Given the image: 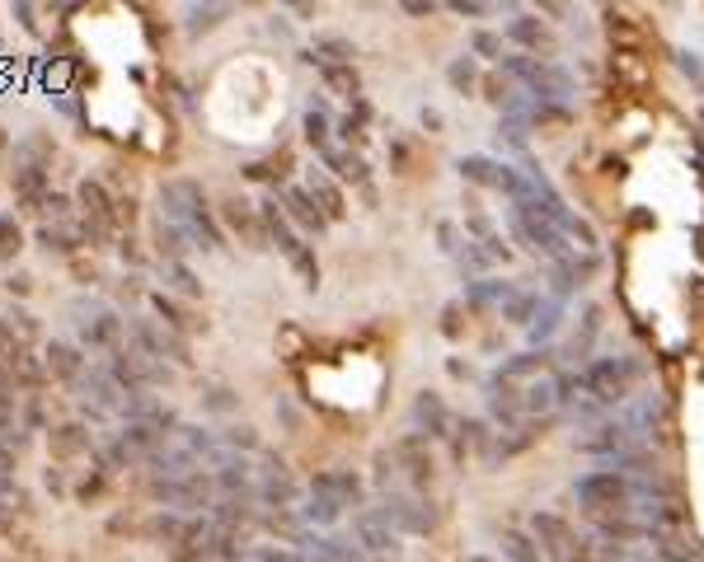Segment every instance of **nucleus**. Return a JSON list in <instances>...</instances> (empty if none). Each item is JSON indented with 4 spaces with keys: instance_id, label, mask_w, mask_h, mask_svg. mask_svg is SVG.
Returning a JSON list of instances; mask_svg holds the SVG:
<instances>
[{
    "instance_id": "nucleus-1",
    "label": "nucleus",
    "mask_w": 704,
    "mask_h": 562,
    "mask_svg": "<svg viewBox=\"0 0 704 562\" xmlns=\"http://www.w3.org/2000/svg\"><path fill=\"white\" fill-rule=\"evenodd\" d=\"M582 375H587V398H592V404L620 408L634 398V385L649 375V366H643V356L620 352V356H592L582 366Z\"/></svg>"
},
{
    "instance_id": "nucleus-2",
    "label": "nucleus",
    "mask_w": 704,
    "mask_h": 562,
    "mask_svg": "<svg viewBox=\"0 0 704 562\" xmlns=\"http://www.w3.org/2000/svg\"><path fill=\"white\" fill-rule=\"evenodd\" d=\"M630 492H634V478H624L620 469H587L573 478V497L582 511L592 516H630Z\"/></svg>"
},
{
    "instance_id": "nucleus-3",
    "label": "nucleus",
    "mask_w": 704,
    "mask_h": 562,
    "mask_svg": "<svg viewBox=\"0 0 704 562\" xmlns=\"http://www.w3.org/2000/svg\"><path fill=\"white\" fill-rule=\"evenodd\" d=\"M259 220H263V235L272 239V244H278V253L287 258L291 268H297L301 287H306V291H315V287H320V263H315V253H310V249L301 244V235L291 230V220H287V211H282L278 197H268V202H259Z\"/></svg>"
},
{
    "instance_id": "nucleus-4",
    "label": "nucleus",
    "mask_w": 704,
    "mask_h": 562,
    "mask_svg": "<svg viewBox=\"0 0 704 562\" xmlns=\"http://www.w3.org/2000/svg\"><path fill=\"white\" fill-rule=\"evenodd\" d=\"M540 544L545 562H597V549H592V539L578 534L569 520L555 516V511H536L531 516V530H526Z\"/></svg>"
},
{
    "instance_id": "nucleus-5",
    "label": "nucleus",
    "mask_w": 704,
    "mask_h": 562,
    "mask_svg": "<svg viewBox=\"0 0 704 562\" xmlns=\"http://www.w3.org/2000/svg\"><path fill=\"white\" fill-rule=\"evenodd\" d=\"M507 230H513V239H517L526 253L545 258V263H559V258L578 253L569 239H563V235L550 226V220L536 216V211H526V207H507Z\"/></svg>"
},
{
    "instance_id": "nucleus-6",
    "label": "nucleus",
    "mask_w": 704,
    "mask_h": 562,
    "mask_svg": "<svg viewBox=\"0 0 704 562\" xmlns=\"http://www.w3.org/2000/svg\"><path fill=\"white\" fill-rule=\"evenodd\" d=\"M573 450L601 459V465H620L624 455L639 450V440H634V431L624 427L620 417H597V422H587V427L573 436Z\"/></svg>"
},
{
    "instance_id": "nucleus-7",
    "label": "nucleus",
    "mask_w": 704,
    "mask_h": 562,
    "mask_svg": "<svg viewBox=\"0 0 704 562\" xmlns=\"http://www.w3.org/2000/svg\"><path fill=\"white\" fill-rule=\"evenodd\" d=\"M376 511H381L400 534H433V530H437V507H433V501H427L423 492L390 488V492H381Z\"/></svg>"
},
{
    "instance_id": "nucleus-8",
    "label": "nucleus",
    "mask_w": 704,
    "mask_h": 562,
    "mask_svg": "<svg viewBox=\"0 0 704 562\" xmlns=\"http://www.w3.org/2000/svg\"><path fill=\"white\" fill-rule=\"evenodd\" d=\"M385 455L395 459L400 483H404L408 492H423L427 483H433L437 465H433V440H427V436H418V431H404L400 440H390V450H385Z\"/></svg>"
},
{
    "instance_id": "nucleus-9",
    "label": "nucleus",
    "mask_w": 704,
    "mask_h": 562,
    "mask_svg": "<svg viewBox=\"0 0 704 562\" xmlns=\"http://www.w3.org/2000/svg\"><path fill=\"white\" fill-rule=\"evenodd\" d=\"M108 371H113V379H117V385H123L127 394L151 389V385H165V379L174 375V371H169V361H155V356H146V352H136L132 343L113 352Z\"/></svg>"
},
{
    "instance_id": "nucleus-10",
    "label": "nucleus",
    "mask_w": 704,
    "mask_h": 562,
    "mask_svg": "<svg viewBox=\"0 0 704 562\" xmlns=\"http://www.w3.org/2000/svg\"><path fill=\"white\" fill-rule=\"evenodd\" d=\"M253 501L278 507V511H291L301 501L297 478H291V469L282 465L278 455H263V469H253Z\"/></svg>"
},
{
    "instance_id": "nucleus-11",
    "label": "nucleus",
    "mask_w": 704,
    "mask_h": 562,
    "mask_svg": "<svg viewBox=\"0 0 704 562\" xmlns=\"http://www.w3.org/2000/svg\"><path fill=\"white\" fill-rule=\"evenodd\" d=\"M151 497L161 501V507H174V511H203L207 497H211V478L203 469L188 473V478H155Z\"/></svg>"
},
{
    "instance_id": "nucleus-12",
    "label": "nucleus",
    "mask_w": 704,
    "mask_h": 562,
    "mask_svg": "<svg viewBox=\"0 0 704 562\" xmlns=\"http://www.w3.org/2000/svg\"><path fill=\"white\" fill-rule=\"evenodd\" d=\"M400 530L376 511V507H358L352 511V544L362 553H400Z\"/></svg>"
},
{
    "instance_id": "nucleus-13",
    "label": "nucleus",
    "mask_w": 704,
    "mask_h": 562,
    "mask_svg": "<svg viewBox=\"0 0 704 562\" xmlns=\"http://www.w3.org/2000/svg\"><path fill=\"white\" fill-rule=\"evenodd\" d=\"M127 343L136 352L155 356V361H188L184 337H174L165 324H151V319H132V324H127Z\"/></svg>"
},
{
    "instance_id": "nucleus-14",
    "label": "nucleus",
    "mask_w": 704,
    "mask_h": 562,
    "mask_svg": "<svg viewBox=\"0 0 704 562\" xmlns=\"http://www.w3.org/2000/svg\"><path fill=\"white\" fill-rule=\"evenodd\" d=\"M75 389H81L85 408H94V413H123V404H127V389L117 385L108 366H85Z\"/></svg>"
},
{
    "instance_id": "nucleus-15",
    "label": "nucleus",
    "mask_w": 704,
    "mask_h": 562,
    "mask_svg": "<svg viewBox=\"0 0 704 562\" xmlns=\"http://www.w3.org/2000/svg\"><path fill=\"white\" fill-rule=\"evenodd\" d=\"M597 272H601V258H597V253H569V258H559V263H550V295L569 300V295L582 291Z\"/></svg>"
},
{
    "instance_id": "nucleus-16",
    "label": "nucleus",
    "mask_w": 704,
    "mask_h": 562,
    "mask_svg": "<svg viewBox=\"0 0 704 562\" xmlns=\"http://www.w3.org/2000/svg\"><path fill=\"white\" fill-rule=\"evenodd\" d=\"M408 422H414V431H418V436H427V440L452 436V408H446V398H442L437 389L414 394V408H408Z\"/></svg>"
},
{
    "instance_id": "nucleus-17",
    "label": "nucleus",
    "mask_w": 704,
    "mask_h": 562,
    "mask_svg": "<svg viewBox=\"0 0 704 562\" xmlns=\"http://www.w3.org/2000/svg\"><path fill=\"white\" fill-rule=\"evenodd\" d=\"M503 38L507 43H517L526 56H550L555 52V38H550V29H545V19L540 14H526V10H517L513 19H507V29H503Z\"/></svg>"
},
{
    "instance_id": "nucleus-18",
    "label": "nucleus",
    "mask_w": 704,
    "mask_h": 562,
    "mask_svg": "<svg viewBox=\"0 0 704 562\" xmlns=\"http://www.w3.org/2000/svg\"><path fill=\"white\" fill-rule=\"evenodd\" d=\"M555 371V356L550 352H536V347H526V352H517V356H507L503 366L488 375L494 385H526V379H540V375H550Z\"/></svg>"
},
{
    "instance_id": "nucleus-19",
    "label": "nucleus",
    "mask_w": 704,
    "mask_h": 562,
    "mask_svg": "<svg viewBox=\"0 0 704 562\" xmlns=\"http://www.w3.org/2000/svg\"><path fill=\"white\" fill-rule=\"evenodd\" d=\"M597 333H601V305H592V300H587L582 314H578V324H573V333H569V343H563V352H559L563 361H569V371H578V366H587V361H592Z\"/></svg>"
},
{
    "instance_id": "nucleus-20",
    "label": "nucleus",
    "mask_w": 704,
    "mask_h": 562,
    "mask_svg": "<svg viewBox=\"0 0 704 562\" xmlns=\"http://www.w3.org/2000/svg\"><path fill=\"white\" fill-rule=\"evenodd\" d=\"M563 314H569V300H559V295H540V310H536V319L526 324V343H531L536 352H545L559 337V329H563Z\"/></svg>"
},
{
    "instance_id": "nucleus-21",
    "label": "nucleus",
    "mask_w": 704,
    "mask_h": 562,
    "mask_svg": "<svg viewBox=\"0 0 704 562\" xmlns=\"http://www.w3.org/2000/svg\"><path fill=\"white\" fill-rule=\"evenodd\" d=\"M310 492H324V497H334L339 507H362V497H366V483L352 469H324L310 478Z\"/></svg>"
},
{
    "instance_id": "nucleus-22",
    "label": "nucleus",
    "mask_w": 704,
    "mask_h": 562,
    "mask_svg": "<svg viewBox=\"0 0 704 562\" xmlns=\"http://www.w3.org/2000/svg\"><path fill=\"white\" fill-rule=\"evenodd\" d=\"M278 202H282V211H287V220H291V226H301L306 235H320V230H329V216L315 207V197L306 192V184H291V188L278 197Z\"/></svg>"
},
{
    "instance_id": "nucleus-23",
    "label": "nucleus",
    "mask_w": 704,
    "mask_h": 562,
    "mask_svg": "<svg viewBox=\"0 0 704 562\" xmlns=\"http://www.w3.org/2000/svg\"><path fill=\"white\" fill-rule=\"evenodd\" d=\"M352 56H358V43H352V38H343V33H315V43L301 52V62L324 71V66H352Z\"/></svg>"
},
{
    "instance_id": "nucleus-24",
    "label": "nucleus",
    "mask_w": 704,
    "mask_h": 562,
    "mask_svg": "<svg viewBox=\"0 0 704 562\" xmlns=\"http://www.w3.org/2000/svg\"><path fill=\"white\" fill-rule=\"evenodd\" d=\"M123 329H127V324H123V319H117L113 310L85 319V324H75V333H81L85 347H113V352H117V343H123Z\"/></svg>"
},
{
    "instance_id": "nucleus-25",
    "label": "nucleus",
    "mask_w": 704,
    "mask_h": 562,
    "mask_svg": "<svg viewBox=\"0 0 704 562\" xmlns=\"http://www.w3.org/2000/svg\"><path fill=\"white\" fill-rule=\"evenodd\" d=\"M649 553H653V562H695L700 558L695 539L676 534V530H653L649 534Z\"/></svg>"
},
{
    "instance_id": "nucleus-26",
    "label": "nucleus",
    "mask_w": 704,
    "mask_h": 562,
    "mask_svg": "<svg viewBox=\"0 0 704 562\" xmlns=\"http://www.w3.org/2000/svg\"><path fill=\"white\" fill-rule=\"evenodd\" d=\"M513 291L517 287H513V281H503V277H479V281H469V287H465V305L469 310H503Z\"/></svg>"
},
{
    "instance_id": "nucleus-27",
    "label": "nucleus",
    "mask_w": 704,
    "mask_h": 562,
    "mask_svg": "<svg viewBox=\"0 0 704 562\" xmlns=\"http://www.w3.org/2000/svg\"><path fill=\"white\" fill-rule=\"evenodd\" d=\"M297 520L306 530H329V525H339V520H343V507L334 497H324V492H306V501L297 507Z\"/></svg>"
},
{
    "instance_id": "nucleus-28",
    "label": "nucleus",
    "mask_w": 704,
    "mask_h": 562,
    "mask_svg": "<svg viewBox=\"0 0 704 562\" xmlns=\"http://www.w3.org/2000/svg\"><path fill=\"white\" fill-rule=\"evenodd\" d=\"M559 408V394H555V371L550 375H540V379H526L521 385V413L526 417H545V413H555Z\"/></svg>"
},
{
    "instance_id": "nucleus-29",
    "label": "nucleus",
    "mask_w": 704,
    "mask_h": 562,
    "mask_svg": "<svg viewBox=\"0 0 704 562\" xmlns=\"http://www.w3.org/2000/svg\"><path fill=\"white\" fill-rule=\"evenodd\" d=\"M334 123H329V113H324V98L320 94H310V104H306V113H301V132H306V140L315 146L320 155L334 146V132H329Z\"/></svg>"
},
{
    "instance_id": "nucleus-30",
    "label": "nucleus",
    "mask_w": 704,
    "mask_h": 562,
    "mask_svg": "<svg viewBox=\"0 0 704 562\" xmlns=\"http://www.w3.org/2000/svg\"><path fill=\"white\" fill-rule=\"evenodd\" d=\"M456 169H460L465 184H475V188H494V192H498L503 159H494V155H460V159H456Z\"/></svg>"
},
{
    "instance_id": "nucleus-31",
    "label": "nucleus",
    "mask_w": 704,
    "mask_h": 562,
    "mask_svg": "<svg viewBox=\"0 0 704 562\" xmlns=\"http://www.w3.org/2000/svg\"><path fill=\"white\" fill-rule=\"evenodd\" d=\"M306 192L315 197V207L329 216V220H339L348 207H343V192H339V184L329 174H320V169H310V178H306Z\"/></svg>"
},
{
    "instance_id": "nucleus-32",
    "label": "nucleus",
    "mask_w": 704,
    "mask_h": 562,
    "mask_svg": "<svg viewBox=\"0 0 704 562\" xmlns=\"http://www.w3.org/2000/svg\"><path fill=\"white\" fill-rule=\"evenodd\" d=\"M452 446H456V459H465V455H484L488 459V422L484 417H465L460 427L452 431Z\"/></svg>"
},
{
    "instance_id": "nucleus-33",
    "label": "nucleus",
    "mask_w": 704,
    "mask_h": 562,
    "mask_svg": "<svg viewBox=\"0 0 704 562\" xmlns=\"http://www.w3.org/2000/svg\"><path fill=\"white\" fill-rule=\"evenodd\" d=\"M155 249H161V263H184L193 239H188V230L169 226V220H155Z\"/></svg>"
},
{
    "instance_id": "nucleus-34",
    "label": "nucleus",
    "mask_w": 704,
    "mask_h": 562,
    "mask_svg": "<svg viewBox=\"0 0 704 562\" xmlns=\"http://www.w3.org/2000/svg\"><path fill=\"white\" fill-rule=\"evenodd\" d=\"M324 169H334V178H343V184H366V159L358 150H348V146H329Z\"/></svg>"
},
{
    "instance_id": "nucleus-35",
    "label": "nucleus",
    "mask_w": 704,
    "mask_h": 562,
    "mask_svg": "<svg viewBox=\"0 0 704 562\" xmlns=\"http://www.w3.org/2000/svg\"><path fill=\"white\" fill-rule=\"evenodd\" d=\"M85 366H90V361L81 356V347H71V343H52V347H48V371H52V375L81 379Z\"/></svg>"
},
{
    "instance_id": "nucleus-36",
    "label": "nucleus",
    "mask_w": 704,
    "mask_h": 562,
    "mask_svg": "<svg viewBox=\"0 0 704 562\" xmlns=\"http://www.w3.org/2000/svg\"><path fill=\"white\" fill-rule=\"evenodd\" d=\"M536 310H540V291H531V287H517L513 295H507V305H503V319L507 324H517V329H526L536 319Z\"/></svg>"
},
{
    "instance_id": "nucleus-37",
    "label": "nucleus",
    "mask_w": 704,
    "mask_h": 562,
    "mask_svg": "<svg viewBox=\"0 0 704 562\" xmlns=\"http://www.w3.org/2000/svg\"><path fill=\"white\" fill-rule=\"evenodd\" d=\"M456 263L469 281H479V277H494V253H488L484 244H475V239H465V244L456 249Z\"/></svg>"
},
{
    "instance_id": "nucleus-38",
    "label": "nucleus",
    "mask_w": 704,
    "mask_h": 562,
    "mask_svg": "<svg viewBox=\"0 0 704 562\" xmlns=\"http://www.w3.org/2000/svg\"><path fill=\"white\" fill-rule=\"evenodd\" d=\"M503 562H545V553L526 530H503Z\"/></svg>"
},
{
    "instance_id": "nucleus-39",
    "label": "nucleus",
    "mask_w": 704,
    "mask_h": 562,
    "mask_svg": "<svg viewBox=\"0 0 704 562\" xmlns=\"http://www.w3.org/2000/svg\"><path fill=\"white\" fill-rule=\"evenodd\" d=\"M320 80H324V90H329V94H339V98H358V94H362V75H358V66H324Z\"/></svg>"
},
{
    "instance_id": "nucleus-40",
    "label": "nucleus",
    "mask_w": 704,
    "mask_h": 562,
    "mask_svg": "<svg viewBox=\"0 0 704 562\" xmlns=\"http://www.w3.org/2000/svg\"><path fill=\"white\" fill-rule=\"evenodd\" d=\"M469 56L475 62H507V38L503 33H494V29H479L475 38H469Z\"/></svg>"
},
{
    "instance_id": "nucleus-41",
    "label": "nucleus",
    "mask_w": 704,
    "mask_h": 562,
    "mask_svg": "<svg viewBox=\"0 0 704 562\" xmlns=\"http://www.w3.org/2000/svg\"><path fill=\"white\" fill-rule=\"evenodd\" d=\"M226 220H230V230H245L253 239V249H263V230H259V216H253L249 202H240V197H230L226 202Z\"/></svg>"
},
{
    "instance_id": "nucleus-42",
    "label": "nucleus",
    "mask_w": 704,
    "mask_h": 562,
    "mask_svg": "<svg viewBox=\"0 0 704 562\" xmlns=\"http://www.w3.org/2000/svg\"><path fill=\"white\" fill-rule=\"evenodd\" d=\"M221 19H230V6H188V10H184V29L198 38V33H211V29H217Z\"/></svg>"
},
{
    "instance_id": "nucleus-43",
    "label": "nucleus",
    "mask_w": 704,
    "mask_h": 562,
    "mask_svg": "<svg viewBox=\"0 0 704 562\" xmlns=\"http://www.w3.org/2000/svg\"><path fill=\"white\" fill-rule=\"evenodd\" d=\"M446 85H452L456 94L475 90V85H479V62H475V56H456V62L446 66Z\"/></svg>"
},
{
    "instance_id": "nucleus-44",
    "label": "nucleus",
    "mask_w": 704,
    "mask_h": 562,
    "mask_svg": "<svg viewBox=\"0 0 704 562\" xmlns=\"http://www.w3.org/2000/svg\"><path fill=\"white\" fill-rule=\"evenodd\" d=\"M161 281L179 295H203V281L188 272V263H161Z\"/></svg>"
},
{
    "instance_id": "nucleus-45",
    "label": "nucleus",
    "mask_w": 704,
    "mask_h": 562,
    "mask_svg": "<svg viewBox=\"0 0 704 562\" xmlns=\"http://www.w3.org/2000/svg\"><path fill=\"white\" fill-rule=\"evenodd\" d=\"M498 146L526 155V146H531V123H513V117H503V123H498Z\"/></svg>"
},
{
    "instance_id": "nucleus-46",
    "label": "nucleus",
    "mask_w": 704,
    "mask_h": 562,
    "mask_svg": "<svg viewBox=\"0 0 704 562\" xmlns=\"http://www.w3.org/2000/svg\"><path fill=\"white\" fill-rule=\"evenodd\" d=\"M24 249V235H19V220L0 211V263H10V258Z\"/></svg>"
},
{
    "instance_id": "nucleus-47",
    "label": "nucleus",
    "mask_w": 704,
    "mask_h": 562,
    "mask_svg": "<svg viewBox=\"0 0 704 562\" xmlns=\"http://www.w3.org/2000/svg\"><path fill=\"white\" fill-rule=\"evenodd\" d=\"M240 408V398H235L226 385H207L203 389V413H235Z\"/></svg>"
},
{
    "instance_id": "nucleus-48",
    "label": "nucleus",
    "mask_w": 704,
    "mask_h": 562,
    "mask_svg": "<svg viewBox=\"0 0 704 562\" xmlns=\"http://www.w3.org/2000/svg\"><path fill=\"white\" fill-rule=\"evenodd\" d=\"M221 436V446H230V450H240V455H249V450H259V431L253 427H226V431H217Z\"/></svg>"
},
{
    "instance_id": "nucleus-49",
    "label": "nucleus",
    "mask_w": 704,
    "mask_h": 562,
    "mask_svg": "<svg viewBox=\"0 0 704 562\" xmlns=\"http://www.w3.org/2000/svg\"><path fill=\"white\" fill-rule=\"evenodd\" d=\"M151 305H155V314H161V324L174 333V329H188V319H184V310L174 305V300H165V295H151Z\"/></svg>"
},
{
    "instance_id": "nucleus-50",
    "label": "nucleus",
    "mask_w": 704,
    "mask_h": 562,
    "mask_svg": "<svg viewBox=\"0 0 704 562\" xmlns=\"http://www.w3.org/2000/svg\"><path fill=\"white\" fill-rule=\"evenodd\" d=\"M81 202H85V211H90L94 220H108V197H104L100 184H81Z\"/></svg>"
},
{
    "instance_id": "nucleus-51",
    "label": "nucleus",
    "mask_w": 704,
    "mask_h": 562,
    "mask_svg": "<svg viewBox=\"0 0 704 562\" xmlns=\"http://www.w3.org/2000/svg\"><path fill=\"white\" fill-rule=\"evenodd\" d=\"M52 446H56V455H75L85 446V436H81V427H62V436H56Z\"/></svg>"
},
{
    "instance_id": "nucleus-52",
    "label": "nucleus",
    "mask_w": 704,
    "mask_h": 562,
    "mask_svg": "<svg viewBox=\"0 0 704 562\" xmlns=\"http://www.w3.org/2000/svg\"><path fill=\"white\" fill-rule=\"evenodd\" d=\"M676 66L686 71L695 85H704V62H700V52H686V48H681V52H676Z\"/></svg>"
},
{
    "instance_id": "nucleus-53",
    "label": "nucleus",
    "mask_w": 704,
    "mask_h": 562,
    "mask_svg": "<svg viewBox=\"0 0 704 562\" xmlns=\"http://www.w3.org/2000/svg\"><path fill=\"white\" fill-rule=\"evenodd\" d=\"M437 239H442V253H452V258H456V249L465 244V239L456 235V226H452V220H442V226H437Z\"/></svg>"
},
{
    "instance_id": "nucleus-54",
    "label": "nucleus",
    "mask_w": 704,
    "mask_h": 562,
    "mask_svg": "<svg viewBox=\"0 0 704 562\" xmlns=\"http://www.w3.org/2000/svg\"><path fill=\"white\" fill-rule=\"evenodd\" d=\"M10 501H19V492H14V478H10V473H0V520L10 516Z\"/></svg>"
},
{
    "instance_id": "nucleus-55",
    "label": "nucleus",
    "mask_w": 704,
    "mask_h": 562,
    "mask_svg": "<svg viewBox=\"0 0 704 562\" xmlns=\"http://www.w3.org/2000/svg\"><path fill=\"white\" fill-rule=\"evenodd\" d=\"M488 10H494V6H479V0H452V14H460V19H479Z\"/></svg>"
},
{
    "instance_id": "nucleus-56",
    "label": "nucleus",
    "mask_w": 704,
    "mask_h": 562,
    "mask_svg": "<svg viewBox=\"0 0 704 562\" xmlns=\"http://www.w3.org/2000/svg\"><path fill=\"white\" fill-rule=\"evenodd\" d=\"M456 314H460L456 305H446V310H442V333H446V337H456V333H460V324H456Z\"/></svg>"
},
{
    "instance_id": "nucleus-57",
    "label": "nucleus",
    "mask_w": 704,
    "mask_h": 562,
    "mask_svg": "<svg viewBox=\"0 0 704 562\" xmlns=\"http://www.w3.org/2000/svg\"><path fill=\"white\" fill-rule=\"evenodd\" d=\"M268 33H272V38H287V33H291V29H287V19H282V14H272V19H268Z\"/></svg>"
},
{
    "instance_id": "nucleus-58",
    "label": "nucleus",
    "mask_w": 704,
    "mask_h": 562,
    "mask_svg": "<svg viewBox=\"0 0 704 562\" xmlns=\"http://www.w3.org/2000/svg\"><path fill=\"white\" fill-rule=\"evenodd\" d=\"M408 14H433L437 6H433V0H408V6H404Z\"/></svg>"
},
{
    "instance_id": "nucleus-59",
    "label": "nucleus",
    "mask_w": 704,
    "mask_h": 562,
    "mask_svg": "<svg viewBox=\"0 0 704 562\" xmlns=\"http://www.w3.org/2000/svg\"><path fill=\"white\" fill-rule=\"evenodd\" d=\"M14 14H19V24H24V29H33V6H19Z\"/></svg>"
},
{
    "instance_id": "nucleus-60",
    "label": "nucleus",
    "mask_w": 704,
    "mask_h": 562,
    "mask_svg": "<svg viewBox=\"0 0 704 562\" xmlns=\"http://www.w3.org/2000/svg\"><path fill=\"white\" fill-rule=\"evenodd\" d=\"M465 562H494V558H465Z\"/></svg>"
}]
</instances>
